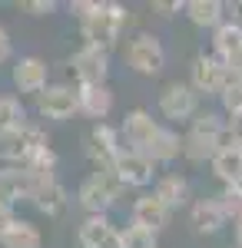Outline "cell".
Here are the masks:
<instances>
[{
  "label": "cell",
  "instance_id": "obj_1",
  "mask_svg": "<svg viewBox=\"0 0 242 248\" xmlns=\"http://www.w3.org/2000/svg\"><path fill=\"white\" fill-rule=\"evenodd\" d=\"M123 136H126V142L133 146V153H143L153 162H169V159H176V155L183 153L179 136L163 129L146 109L126 113V119H123Z\"/></svg>",
  "mask_w": 242,
  "mask_h": 248
},
{
  "label": "cell",
  "instance_id": "obj_2",
  "mask_svg": "<svg viewBox=\"0 0 242 248\" xmlns=\"http://www.w3.org/2000/svg\"><path fill=\"white\" fill-rule=\"evenodd\" d=\"M126 20L130 17H126V10L120 3H93V10L80 23H83V37L90 40L93 46L110 50L113 43L120 40V30L126 27Z\"/></svg>",
  "mask_w": 242,
  "mask_h": 248
},
{
  "label": "cell",
  "instance_id": "obj_3",
  "mask_svg": "<svg viewBox=\"0 0 242 248\" xmlns=\"http://www.w3.org/2000/svg\"><path fill=\"white\" fill-rule=\"evenodd\" d=\"M43 133L30 123H17V126H7L0 129V153L7 162H17V166H30V159L43 149Z\"/></svg>",
  "mask_w": 242,
  "mask_h": 248
},
{
  "label": "cell",
  "instance_id": "obj_4",
  "mask_svg": "<svg viewBox=\"0 0 242 248\" xmlns=\"http://www.w3.org/2000/svg\"><path fill=\"white\" fill-rule=\"evenodd\" d=\"M223 133H225V123H219V116L203 113L192 123L189 136L183 139V153H186L189 159H196V162L212 159V155L223 149Z\"/></svg>",
  "mask_w": 242,
  "mask_h": 248
},
{
  "label": "cell",
  "instance_id": "obj_5",
  "mask_svg": "<svg viewBox=\"0 0 242 248\" xmlns=\"http://www.w3.org/2000/svg\"><path fill=\"white\" fill-rule=\"evenodd\" d=\"M116 192H120V182H116V175H113L110 169L93 172V175H86L83 186H80V205L86 212H93V215H103V212L116 202Z\"/></svg>",
  "mask_w": 242,
  "mask_h": 248
},
{
  "label": "cell",
  "instance_id": "obj_6",
  "mask_svg": "<svg viewBox=\"0 0 242 248\" xmlns=\"http://www.w3.org/2000/svg\"><path fill=\"white\" fill-rule=\"evenodd\" d=\"M232 83V73L225 66V60L216 57H199L192 63V90L206 96H223L225 86Z\"/></svg>",
  "mask_w": 242,
  "mask_h": 248
},
{
  "label": "cell",
  "instance_id": "obj_7",
  "mask_svg": "<svg viewBox=\"0 0 242 248\" xmlns=\"http://www.w3.org/2000/svg\"><path fill=\"white\" fill-rule=\"evenodd\" d=\"M126 63H130L136 73H143V77H156L163 70V63H166V50H163V43L156 37L139 33L126 46Z\"/></svg>",
  "mask_w": 242,
  "mask_h": 248
},
{
  "label": "cell",
  "instance_id": "obj_8",
  "mask_svg": "<svg viewBox=\"0 0 242 248\" xmlns=\"http://www.w3.org/2000/svg\"><path fill=\"white\" fill-rule=\"evenodd\" d=\"M43 179H53V175H40V172L27 169V166H17V169H3L0 172V199L7 205H14L20 199H34V192Z\"/></svg>",
  "mask_w": 242,
  "mask_h": 248
},
{
  "label": "cell",
  "instance_id": "obj_9",
  "mask_svg": "<svg viewBox=\"0 0 242 248\" xmlns=\"http://www.w3.org/2000/svg\"><path fill=\"white\" fill-rule=\"evenodd\" d=\"M110 172L116 175L120 186H133V189H143L153 182V159H146L143 153H133V149H123L116 155V162L110 166Z\"/></svg>",
  "mask_w": 242,
  "mask_h": 248
},
{
  "label": "cell",
  "instance_id": "obj_10",
  "mask_svg": "<svg viewBox=\"0 0 242 248\" xmlns=\"http://www.w3.org/2000/svg\"><path fill=\"white\" fill-rule=\"evenodd\" d=\"M73 70H76V77H80V86H103L106 70H110V53L103 46L86 43L73 57Z\"/></svg>",
  "mask_w": 242,
  "mask_h": 248
},
{
  "label": "cell",
  "instance_id": "obj_11",
  "mask_svg": "<svg viewBox=\"0 0 242 248\" xmlns=\"http://www.w3.org/2000/svg\"><path fill=\"white\" fill-rule=\"evenodd\" d=\"M37 109L47 119H70L73 113H80L76 90H70V86H47L37 96Z\"/></svg>",
  "mask_w": 242,
  "mask_h": 248
},
{
  "label": "cell",
  "instance_id": "obj_12",
  "mask_svg": "<svg viewBox=\"0 0 242 248\" xmlns=\"http://www.w3.org/2000/svg\"><path fill=\"white\" fill-rule=\"evenodd\" d=\"M196 106H199V93L192 90V83H173L159 96V109L169 119H189L196 113Z\"/></svg>",
  "mask_w": 242,
  "mask_h": 248
},
{
  "label": "cell",
  "instance_id": "obj_13",
  "mask_svg": "<svg viewBox=\"0 0 242 248\" xmlns=\"http://www.w3.org/2000/svg\"><path fill=\"white\" fill-rule=\"evenodd\" d=\"M80 245L83 248H123V232L106 222V215H90L80 225Z\"/></svg>",
  "mask_w": 242,
  "mask_h": 248
},
{
  "label": "cell",
  "instance_id": "obj_14",
  "mask_svg": "<svg viewBox=\"0 0 242 248\" xmlns=\"http://www.w3.org/2000/svg\"><path fill=\"white\" fill-rule=\"evenodd\" d=\"M169 205L156 195V192H149L143 199H136V205H133V225H139V229H149V232H159L163 225L169 222Z\"/></svg>",
  "mask_w": 242,
  "mask_h": 248
},
{
  "label": "cell",
  "instance_id": "obj_15",
  "mask_svg": "<svg viewBox=\"0 0 242 248\" xmlns=\"http://www.w3.org/2000/svg\"><path fill=\"white\" fill-rule=\"evenodd\" d=\"M14 86L20 93H43L47 90V63L40 57H20L14 66Z\"/></svg>",
  "mask_w": 242,
  "mask_h": 248
},
{
  "label": "cell",
  "instance_id": "obj_16",
  "mask_svg": "<svg viewBox=\"0 0 242 248\" xmlns=\"http://www.w3.org/2000/svg\"><path fill=\"white\" fill-rule=\"evenodd\" d=\"M86 153L93 155L100 166H113L116 162V155L123 153L120 149V142H116V133H113L106 123H96L93 133L86 136Z\"/></svg>",
  "mask_w": 242,
  "mask_h": 248
},
{
  "label": "cell",
  "instance_id": "obj_17",
  "mask_svg": "<svg viewBox=\"0 0 242 248\" xmlns=\"http://www.w3.org/2000/svg\"><path fill=\"white\" fill-rule=\"evenodd\" d=\"M212 172L225 186H242V146L239 142H229L212 155Z\"/></svg>",
  "mask_w": 242,
  "mask_h": 248
},
{
  "label": "cell",
  "instance_id": "obj_18",
  "mask_svg": "<svg viewBox=\"0 0 242 248\" xmlns=\"http://www.w3.org/2000/svg\"><path fill=\"white\" fill-rule=\"evenodd\" d=\"M76 99H80V113H86L90 119H106L113 109V93L103 86H80L76 90Z\"/></svg>",
  "mask_w": 242,
  "mask_h": 248
},
{
  "label": "cell",
  "instance_id": "obj_19",
  "mask_svg": "<svg viewBox=\"0 0 242 248\" xmlns=\"http://www.w3.org/2000/svg\"><path fill=\"white\" fill-rule=\"evenodd\" d=\"M34 202H37L40 212H47V215H60V212L67 209V189L56 182V179H43L34 192Z\"/></svg>",
  "mask_w": 242,
  "mask_h": 248
},
{
  "label": "cell",
  "instance_id": "obj_20",
  "mask_svg": "<svg viewBox=\"0 0 242 248\" xmlns=\"http://www.w3.org/2000/svg\"><path fill=\"white\" fill-rule=\"evenodd\" d=\"M225 225V212L219 205V199H206L192 205V229L196 232H219Z\"/></svg>",
  "mask_w": 242,
  "mask_h": 248
},
{
  "label": "cell",
  "instance_id": "obj_21",
  "mask_svg": "<svg viewBox=\"0 0 242 248\" xmlns=\"http://www.w3.org/2000/svg\"><path fill=\"white\" fill-rule=\"evenodd\" d=\"M0 245H3V248H40V245H43V238H40L37 225L14 218L10 229L0 235Z\"/></svg>",
  "mask_w": 242,
  "mask_h": 248
},
{
  "label": "cell",
  "instance_id": "obj_22",
  "mask_svg": "<svg viewBox=\"0 0 242 248\" xmlns=\"http://www.w3.org/2000/svg\"><path fill=\"white\" fill-rule=\"evenodd\" d=\"M212 43H216V50L223 53L225 63L236 60V57H242V27H239V23H219Z\"/></svg>",
  "mask_w": 242,
  "mask_h": 248
},
{
  "label": "cell",
  "instance_id": "obj_23",
  "mask_svg": "<svg viewBox=\"0 0 242 248\" xmlns=\"http://www.w3.org/2000/svg\"><path fill=\"white\" fill-rule=\"evenodd\" d=\"M183 10L196 27H216L223 17V3H216V0H189Z\"/></svg>",
  "mask_w": 242,
  "mask_h": 248
},
{
  "label": "cell",
  "instance_id": "obj_24",
  "mask_svg": "<svg viewBox=\"0 0 242 248\" xmlns=\"http://www.w3.org/2000/svg\"><path fill=\"white\" fill-rule=\"evenodd\" d=\"M156 195L166 202L169 209H179V205L186 202V195H189V186H186V179H179V175H166V179H159Z\"/></svg>",
  "mask_w": 242,
  "mask_h": 248
},
{
  "label": "cell",
  "instance_id": "obj_25",
  "mask_svg": "<svg viewBox=\"0 0 242 248\" xmlns=\"http://www.w3.org/2000/svg\"><path fill=\"white\" fill-rule=\"evenodd\" d=\"M123 248H156V232L130 225V229L123 232Z\"/></svg>",
  "mask_w": 242,
  "mask_h": 248
},
{
  "label": "cell",
  "instance_id": "obj_26",
  "mask_svg": "<svg viewBox=\"0 0 242 248\" xmlns=\"http://www.w3.org/2000/svg\"><path fill=\"white\" fill-rule=\"evenodd\" d=\"M219 205H223L225 218L236 215V222H239V218H242V186H229V189L219 195Z\"/></svg>",
  "mask_w": 242,
  "mask_h": 248
},
{
  "label": "cell",
  "instance_id": "obj_27",
  "mask_svg": "<svg viewBox=\"0 0 242 248\" xmlns=\"http://www.w3.org/2000/svg\"><path fill=\"white\" fill-rule=\"evenodd\" d=\"M223 103H225V109H229V113H239V109H242V79H232V83L225 86Z\"/></svg>",
  "mask_w": 242,
  "mask_h": 248
},
{
  "label": "cell",
  "instance_id": "obj_28",
  "mask_svg": "<svg viewBox=\"0 0 242 248\" xmlns=\"http://www.w3.org/2000/svg\"><path fill=\"white\" fill-rule=\"evenodd\" d=\"M225 133H229L232 142H239V146H242V109H239V113H229V119H225Z\"/></svg>",
  "mask_w": 242,
  "mask_h": 248
},
{
  "label": "cell",
  "instance_id": "obj_29",
  "mask_svg": "<svg viewBox=\"0 0 242 248\" xmlns=\"http://www.w3.org/2000/svg\"><path fill=\"white\" fill-rule=\"evenodd\" d=\"M10 60V37H7V30L0 27V66Z\"/></svg>",
  "mask_w": 242,
  "mask_h": 248
},
{
  "label": "cell",
  "instance_id": "obj_30",
  "mask_svg": "<svg viewBox=\"0 0 242 248\" xmlns=\"http://www.w3.org/2000/svg\"><path fill=\"white\" fill-rule=\"evenodd\" d=\"M10 222H14V212H0V235L10 229Z\"/></svg>",
  "mask_w": 242,
  "mask_h": 248
},
{
  "label": "cell",
  "instance_id": "obj_31",
  "mask_svg": "<svg viewBox=\"0 0 242 248\" xmlns=\"http://www.w3.org/2000/svg\"><path fill=\"white\" fill-rule=\"evenodd\" d=\"M30 10H40V14L47 10V14H50V10H53V3H50V0H47V3H30Z\"/></svg>",
  "mask_w": 242,
  "mask_h": 248
},
{
  "label": "cell",
  "instance_id": "obj_32",
  "mask_svg": "<svg viewBox=\"0 0 242 248\" xmlns=\"http://www.w3.org/2000/svg\"><path fill=\"white\" fill-rule=\"evenodd\" d=\"M236 242H239V248H242V218H239V225H236Z\"/></svg>",
  "mask_w": 242,
  "mask_h": 248
},
{
  "label": "cell",
  "instance_id": "obj_33",
  "mask_svg": "<svg viewBox=\"0 0 242 248\" xmlns=\"http://www.w3.org/2000/svg\"><path fill=\"white\" fill-rule=\"evenodd\" d=\"M0 109H3V96H0Z\"/></svg>",
  "mask_w": 242,
  "mask_h": 248
}]
</instances>
